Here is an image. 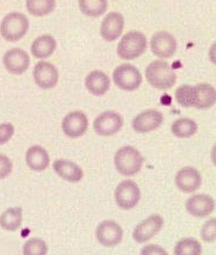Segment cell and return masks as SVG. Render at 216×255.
I'll return each instance as SVG.
<instances>
[{
  "label": "cell",
  "mask_w": 216,
  "mask_h": 255,
  "mask_svg": "<svg viewBox=\"0 0 216 255\" xmlns=\"http://www.w3.org/2000/svg\"><path fill=\"white\" fill-rule=\"evenodd\" d=\"M175 98L179 105L186 108L209 109L216 104V89L208 84H200L195 86L185 84L177 89Z\"/></svg>",
  "instance_id": "6da1fadb"
},
{
  "label": "cell",
  "mask_w": 216,
  "mask_h": 255,
  "mask_svg": "<svg viewBox=\"0 0 216 255\" xmlns=\"http://www.w3.org/2000/svg\"><path fill=\"white\" fill-rule=\"evenodd\" d=\"M147 81L152 87L167 90L176 84L177 75L167 62L157 60L151 62L145 70Z\"/></svg>",
  "instance_id": "7a4b0ae2"
},
{
  "label": "cell",
  "mask_w": 216,
  "mask_h": 255,
  "mask_svg": "<svg viewBox=\"0 0 216 255\" xmlns=\"http://www.w3.org/2000/svg\"><path fill=\"white\" fill-rule=\"evenodd\" d=\"M29 29V20L20 12L5 15L0 25V33L9 42H17L26 35Z\"/></svg>",
  "instance_id": "3957f363"
},
{
  "label": "cell",
  "mask_w": 216,
  "mask_h": 255,
  "mask_svg": "<svg viewBox=\"0 0 216 255\" xmlns=\"http://www.w3.org/2000/svg\"><path fill=\"white\" fill-rule=\"evenodd\" d=\"M143 157L138 150L132 146H123L114 156V165L118 172L124 176H132L143 167Z\"/></svg>",
  "instance_id": "277c9868"
},
{
  "label": "cell",
  "mask_w": 216,
  "mask_h": 255,
  "mask_svg": "<svg viewBox=\"0 0 216 255\" xmlns=\"http://www.w3.org/2000/svg\"><path fill=\"white\" fill-rule=\"evenodd\" d=\"M146 48V36L137 31H132L122 37L118 45L117 54L123 60H134L143 55Z\"/></svg>",
  "instance_id": "5b68a950"
},
{
  "label": "cell",
  "mask_w": 216,
  "mask_h": 255,
  "mask_svg": "<svg viewBox=\"0 0 216 255\" xmlns=\"http://www.w3.org/2000/svg\"><path fill=\"white\" fill-rule=\"evenodd\" d=\"M113 78L118 87L126 91H136L143 82L139 70L128 63L118 66L114 69Z\"/></svg>",
  "instance_id": "8992f818"
},
{
  "label": "cell",
  "mask_w": 216,
  "mask_h": 255,
  "mask_svg": "<svg viewBox=\"0 0 216 255\" xmlns=\"http://www.w3.org/2000/svg\"><path fill=\"white\" fill-rule=\"evenodd\" d=\"M114 196L119 207L123 210H130L139 203L141 191L136 182L126 180L116 187Z\"/></svg>",
  "instance_id": "52a82bcc"
},
{
  "label": "cell",
  "mask_w": 216,
  "mask_h": 255,
  "mask_svg": "<svg viewBox=\"0 0 216 255\" xmlns=\"http://www.w3.org/2000/svg\"><path fill=\"white\" fill-rule=\"evenodd\" d=\"M150 48L152 53L159 58H171L176 52V39L168 32H158L150 40Z\"/></svg>",
  "instance_id": "ba28073f"
},
{
  "label": "cell",
  "mask_w": 216,
  "mask_h": 255,
  "mask_svg": "<svg viewBox=\"0 0 216 255\" xmlns=\"http://www.w3.org/2000/svg\"><path fill=\"white\" fill-rule=\"evenodd\" d=\"M123 127V119L116 112H105L96 118L93 128L100 136L114 135Z\"/></svg>",
  "instance_id": "9c48e42d"
},
{
  "label": "cell",
  "mask_w": 216,
  "mask_h": 255,
  "mask_svg": "<svg viewBox=\"0 0 216 255\" xmlns=\"http://www.w3.org/2000/svg\"><path fill=\"white\" fill-rule=\"evenodd\" d=\"M96 238L100 244L106 248H113L121 243L123 230L117 223L106 220L100 223L96 230Z\"/></svg>",
  "instance_id": "30bf717a"
},
{
  "label": "cell",
  "mask_w": 216,
  "mask_h": 255,
  "mask_svg": "<svg viewBox=\"0 0 216 255\" xmlns=\"http://www.w3.org/2000/svg\"><path fill=\"white\" fill-rule=\"evenodd\" d=\"M3 63L9 73L22 75L29 68V55L21 48H11L4 54Z\"/></svg>",
  "instance_id": "8fae6325"
},
{
  "label": "cell",
  "mask_w": 216,
  "mask_h": 255,
  "mask_svg": "<svg viewBox=\"0 0 216 255\" xmlns=\"http://www.w3.org/2000/svg\"><path fill=\"white\" fill-rule=\"evenodd\" d=\"M33 76L35 84L43 90L52 89L58 83V70L50 62H38L33 69Z\"/></svg>",
  "instance_id": "7c38bea8"
},
{
  "label": "cell",
  "mask_w": 216,
  "mask_h": 255,
  "mask_svg": "<svg viewBox=\"0 0 216 255\" xmlns=\"http://www.w3.org/2000/svg\"><path fill=\"white\" fill-rule=\"evenodd\" d=\"M164 220L159 215H152L136 226L133 233L134 240L138 243L149 241L161 231Z\"/></svg>",
  "instance_id": "4fadbf2b"
},
{
  "label": "cell",
  "mask_w": 216,
  "mask_h": 255,
  "mask_svg": "<svg viewBox=\"0 0 216 255\" xmlns=\"http://www.w3.org/2000/svg\"><path fill=\"white\" fill-rule=\"evenodd\" d=\"M62 131L70 138H76L84 134L88 128V120L81 112H72L63 119Z\"/></svg>",
  "instance_id": "5bb4252c"
},
{
  "label": "cell",
  "mask_w": 216,
  "mask_h": 255,
  "mask_svg": "<svg viewBox=\"0 0 216 255\" xmlns=\"http://www.w3.org/2000/svg\"><path fill=\"white\" fill-rule=\"evenodd\" d=\"M124 28V18L123 16L116 12L112 11L106 15L103 19L100 26V33L104 40L106 41H114L121 36Z\"/></svg>",
  "instance_id": "9a60e30c"
},
{
  "label": "cell",
  "mask_w": 216,
  "mask_h": 255,
  "mask_svg": "<svg viewBox=\"0 0 216 255\" xmlns=\"http://www.w3.org/2000/svg\"><path fill=\"white\" fill-rule=\"evenodd\" d=\"M164 116L156 110H147L139 113L133 121V128L136 132L145 133L154 131L161 126Z\"/></svg>",
  "instance_id": "2e32d148"
},
{
  "label": "cell",
  "mask_w": 216,
  "mask_h": 255,
  "mask_svg": "<svg viewBox=\"0 0 216 255\" xmlns=\"http://www.w3.org/2000/svg\"><path fill=\"white\" fill-rule=\"evenodd\" d=\"M216 207V202L212 197L205 194L194 195L188 198L186 209L191 215L197 218H204L210 215Z\"/></svg>",
  "instance_id": "e0dca14e"
},
{
  "label": "cell",
  "mask_w": 216,
  "mask_h": 255,
  "mask_svg": "<svg viewBox=\"0 0 216 255\" xmlns=\"http://www.w3.org/2000/svg\"><path fill=\"white\" fill-rule=\"evenodd\" d=\"M175 182L182 192L192 193L200 189L202 185V175L197 169L192 167H185L178 172Z\"/></svg>",
  "instance_id": "ac0fdd59"
},
{
  "label": "cell",
  "mask_w": 216,
  "mask_h": 255,
  "mask_svg": "<svg viewBox=\"0 0 216 255\" xmlns=\"http://www.w3.org/2000/svg\"><path fill=\"white\" fill-rule=\"evenodd\" d=\"M53 168L61 178L68 182H80L84 176V172L78 165L65 159L55 160L53 163Z\"/></svg>",
  "instance_id": "d6986e66"
},
{
  "label": "cell",
  "mask_w": 216,
  "mask_h": 255,
  "mask_svg": "<svg viewBox=\"0 0 216 255\" xmlns=\"http://www.w3.org/2000/svg\"><path fill=\"white\" fill-rule=\"evenodd\" d=\"M26 164L33 171L41 172L49 165V155L45 148L40 146H31L26 151Z\"/></svg>",
  "instance_id": "ffe728a7"
},
{
  "label": "cell",
  "mask_w": 216,
  "mask_h": 255,
  "mask_svg": "<svg viewBox=\"0 0 216 255\" xmlns=\"http://www.w3.org/2000/svg\"><path fill=\"white\" fill-rule=\"evenodd\" d=\"M110 79L101 70H93L85 78V86L94 96L106 94L110 88Z\"/></svg>",
  "instance_id": "44dd1931"
},
{
  "label": "cell",
  "mask_w": 216,
  "mask_h": 255,
  "mask_svg": "<svg viewBox=\"0 0 216 255\" xmlns=\"http://www.w3.org/2000/svg\"><path fill=\"white\" fill-rule=\"evenodd\" d=\"M56 48V41L51 35L45 34L33 40L31 46V52L33 57L37 59L48 58L53 55Z\"/></svg>",
  "instance_id": "7402d4cb"
},
{
  "label": "cell",
  "mask_w": 216,
  "mask_h": 255,
  "mask_svg": "<svg viewBox=\"0 0 216 255\" xmlns=\"http://www.w3.org/2000/svg\"><path fill=\"white\" fill-rule=\"evenodd\" d=\"M22 209L9 208L0 215V226L8 232H15L22 224Z\"/></svg>",
  "instance_id": "603a6c76"
},
{
  "label": "cell",
  "mask_w": 216,
  "mask_h": 255,
  "mask_svg": "<svg viewBox=\"0 0 216 255\" xmlns=\"http://www.w3.org/2000/svg\"><path fill=\"white\" fill-rule=\"evenodd\" d=\"M197 130L196 122L190 119H180L172 125V132L178 138H190L197 132Z\"/></svg>",
  "instance_id": "cb8c5ba5"
},
{
  "label": "cell",
  "mask_w": 216,
  "mask_h": 255,
  "mask_svg": "<svg viewBox=\"0 0 216 255\" xmlns=\"http://www.w3.org/2000/svg\"><path fill=\"white\" fill-rule=\"evenodd\" d=\"M26 6L30 14L43 17L55 10V0H26Z\"/></svg>",
  "instance_id": "d4e9b609"
},
{
  "label": "cell",
  "mask_w": 216,
  "mask_h": 255,
  "mask_svg": "<svg viewBox=\"0 0 216 255\" xmlns=\"http://www.w3.org/2000/svg\"><path fill=\"white\" fill-rule=\"evenodd\" d=\"M80 11L89 17H99L107 9L106 0H78Z\"/></svg>",
  "instance_id": "484cf974"
},
{
  "label": "cell",
  "mask_w": 216,
  "mask_h": 255,
  "mask_svg": "<svg viewBox=\"0 0 216 255\" xmlns=\"http://www.w3.org/2000/svg\"><path fill=\"white\" fill-rule=\"evenodd\" d=\"M202 253V245L192 238L182 239L178 242L174 249L176 255H200Z\"/></svg>",
  "instance_id": "4316f807"
},
{
  "label": "cell",
  "mask_w": 216,
  "mask_h": 255,
  "mask_svg": "<svg viewBox=\"0 0 216 255\" xmlns=\"http://www.w3.org/2000/svg\"><path fill=\"white\" fill-rule=\"evenodd\" d=\"M48 253V247L44 241L33 238L26 241L23 246V255H45Z\"/></svg>",
  "instance_id": "83f0119b"
},
{
  "label": "cell",
  "mask_w": 216,
  "mask_h": 255,
  "mask_svg": "<svg viewBox=\"0 0 216 255\" xmlns=\"http://www.w3.org/2000/svg\"><path fill=\"white\" fill-rule=\"evenodd\" d=\"M216 219H209L202 229V238L206 242H214L216 238Z\"/></svg>",
  "instance_id": "f1b7e54d"
},
{
  "label": "cell",
  "mask_w": 216,
  "mask_h": 255,
  "mask_svg": "<svg viewBox=\"0 0 216 255\" xmlns=\"http://www.w3.org/2000/svg\"><path fill=\"white\" fill-rule=\"evenodd\" d=\"M14 134V127L11 123L0 124V145H4Z\"/></svg>",
  "instance_id": "f546056e"
},
{
  "label": "cell",
  "mask_w": 216,
  "mask_h": 255,
  "mask_svg": "<svg viewBox=\"0 0 216 255\" xmlns=\"http://www.w3.org/2000/svg\"><path fill=\"white\" fill-rule=\"evenodd\" d=\"M12 171V162L4 154L0 153V180L6 178Z\"/></svg>",
  "instance_id": "4dcf8cb0"
},
{
  "label": "cell",
  "mask_w": 216,
  "mask_h": 255,
  "mask_svg": "<svg viewBox=\"0 0 216 255\" xmlns=\"http://www.w3.org/2000/svg\"><path fill=\"white\" fill-rule=\"evenodd\" d=\"M142 255H167V253L164 248L159 247L158 245H149L142 250Z\"/></svg>",
  "instance_id": "1f68e13d"
}]
</instances>
